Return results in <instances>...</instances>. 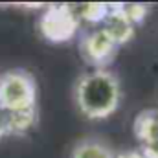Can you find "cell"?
Segmentation results:
<instances>
[{"instance_id":"cell-10","label":"cell","mask_w":158,"mask_h":158,"mask_svg":"<svg viewBox=\"0 0 158 158\" xmlns=\"http://www.w3.org/2000/svg\"><path fill=\"white\" fill-rule=\"evenodd\" d=\"M116 158H145V156H140L136 153H125V155H118Z\"/></svg>"},{"instance_id":"cell-6","label":"cell","mask_w":158,"mask_h":158,"mask_svg":"<svg viewBox=\"0 0 158 158\" xmlns=\"http://www.w3.org/2000/svg\"><path fill=\"white\" fill-rule=\"evenodd\" d=\"M72 158H116V155L101 140L86 138L76 143V147L72 149Z\"/></svg>"},{"instance_id":"cell-1","label":"cell","mask_w":158,"mask_h":158,"mask_svg":"<svg viewBox=\"0 0 158 158\" xmlns=\"http://www.w3.org/2000/svg\"><path fill=\"white\" fill-rule=\"evenodd\" d=\"M74 99L83 116L90 119H105L112 116L119 107V81L107 68H94L85 72L76 81Z\"/></svg>"},{"instance_id":"cell-7","label":"cell","mask_w":158,"mask_h":158,"mask_svg":"<svg viewBox=\"0 0 158 158\" xmlns=\"http://www.w3.org/2000/svg\"><path fill=\"white\" fill-rule=\"evenodd\" d=\"M37 121V107L35 109H26V110H17V112H7V127L9 134H26Z\"/></svg>"},{"instance_id":"cell-5","label":"cell","mask_w":158,"mask_h":158,"mask_svg":"<svg viewBox=\"0 0 158 158\" xmlns=\"http://www.w3.org/2000/svg\"><path fill=\"white\" fill-rule=\"evenodd\" d=\"M134 26L136 24L129 19V15L125 13L123 6H110L105 20L101 22V28L110 35V39L114 40L118 46L125 44L127 40L132 37Z\"/></svg>"},{"instance_id":"cell-4","label":"cell","mask_w":158,"mask_h":158,"mask_svg":"<svg viewBox=\"0 0 158 158\" xmlns=\"http://www.w3.org/2000/svg\"><path fill=\"white\" fill-rule=\"evenodd\" d=\"M118 52V44L110 39V35L101 28H94L92 31L85 33L81 39V53L86 63L94 68H105Z\"/></svg>"},{"instance_id":"cell-9","label":"cell","mask_w":158,"mask_h":158,"mask_svg":"<svg viewBox=\"0 0 158 158\" xmlns=\"http://www.w3.org/2000/svg\"><path fill=\"white\" fill-rule=\"evenodd\" d=\"M9 134V127H7V112L4 109H0V138Z\"/></svg>"},{"instance_id":"cell-2","label":"cell","mask_w":158,"mask_h":158,"mask_svg":"<svg viewBox=\"0 0 158 158\" xmlns=\"http://www.w3.org/2000/svg\"><path fill=\"white\" fill-rule=\"evenodd\" d=\"M37 107V83L26 70H9L0 76V109L17 112Z\"/></svg>"},{"instance_id":"cell-3","label":"cell","mask_w":158,"mask_h":158,"mask_svg":"<svg viewBox=\"0 0 158 158\" xmlns=\"http://www.w3.org/2000/svg\"><path fill=\"white\" fill-rule=\"evenodd\" d=\"M79 30L76 9L66 4L48 6L39 20L40 35L50 42H68Z\"/></svg>"},{"instance_id":"cell-8","label":"cell","mask_w":158,"mask_h":158,"mask_svg":"<svg viewBox=\"0 0 158 158\" xmlns=\"http://www.w3.org/2000/svg\"><path fill=\"white\" fill-rule=\"evenodd\" d=\"M109 7L107 4H86V6H81V7H74L76 9V15H77L79 20H86L90 24H99L105 20L107 13H109Z\"/></svg>"}]
</instances>
